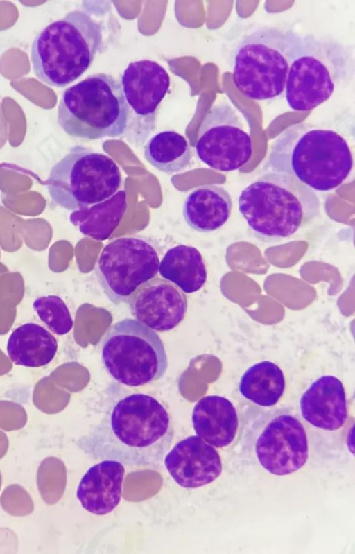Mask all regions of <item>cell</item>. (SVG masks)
<instances>
[{"label": "cell", "instance_id": "cell-1", "mask_svg": "<svg viewBox=\"0 0 355 554\" xmlns=\"http://www.w3.org/2000/svg\"><path fill=\"white\" fill-rule=\"evenodd\" d=\"M173 436L165 405L152 395L132 392L115 399L77 445L93 459L147 467L163 460Z\"/></svg>", "mask_w": 355, "mask_h": 554}, {"label": "cell", "instance_id": "cell-2", "mask_svg": "<svg viewBox=\"0 0 355 554\" xmlns=\"http://www.w3.org/2000/svg\"><path fill=\"white\" fill-rule=\"evenodd\" d=\"M354 166L345 139L337 132L300 122L276 138L266 163L272 172L295 178L318 191L341 185Z\"/></svg>", "mask_w": 355, "mask_h": 554}, {"label": "cell", "instance_id": "cell-3", "mask_svg": "<svg viewBox=\"0 0 355 554\" xmlns=\"http://www.w3.org/2000/svg\"><path fill=\"white\" fill-rule=\"evenodd\" d=\"M238 205L250 231L266 242L293 236L320 212V201L313 189L293 176L275 172L248 185Z\"/></svg>", "mask_w": 355, "mask_h": 554}, {"label": "cell", "instance_id": "cell-4", "mask_svg": "<svg viewBox=\"0 0 355 554\" xmlns=\"http://www.w3.org/2000/svg\"><path fill=\"white\" fill-rule=\"evenodd\" d=\"M102 41L101 24L86 11L71 10L48 24L33 39V71L44 84L64 87L90 67Z\"/></svg>", "mask_w": 355, "mask_h": 554}, {"label": "cell", "instance_id": "cell-5", "mask_svg": "<svg viewBox=\"0 0 355 554\" xmlns=\"http://www.w3.org/2000/svg\"><path fill=\"white\" fill-rule=\"evenodd\" d=\"M301 42L302 35L297 33L271 26L258 28L245 35L234 55L232 79L236 87L255 101L279 96Z\"/></svg>", "mask_w": 355, "mask_h": 554}, {"label": "cell", "instance_id": "cell-6", "mask_svg": "<svg viewBox=\"0 0 355 554\" xmlns=\"http://www.w3.org/2000/svg\"><path fill=\"white\" fill-rule=\"evenodd\" d=\"M352 50L327 35L306 34L291 65L285 87L288 106L309 112L327 101L354 76Z\"/></svg>", "mask_w": 355, "mask_h": 554}, {"label": "cell", "instance_id": "cell-7", "mask_svg": "<svg viewBox=\"0 0 355 554\" xmlns=\"http://www.w3.org/2000/svg\"><path fill=\"white\" fill-rule=\"evenodd\" d=\"M128 117L120 82L105 73L89 75L67 88L57 112L58 123L68 135L85 140L121 136Z\"/></svg>", "mask_w": 355, "mask_h": 554}, {"label": "cell", "instance_id": "cell-8", "mask_svg": "<svg viewBox=\"0 0 355 554\" xmlns=\"http://www.w3.org/2000/svg\"><path fill=\"white\" fill-rule=\"evenodd\" d=\"M121 183V171L112 158L76 145L51 168L46 186L54 203L76 211L111 198Z\"/></svg>", "mask_w": 355, "mask_h": 554}, {"label": "cell", "instance_id": "cell-9", "mask_svg": "<svg viewBox=\"0 0 355 554\" xmlns=\"http://www.w3.org/2000/svg\"><path fill=\"white\" fill-rule=\"evenodd\" d=\"M101 354L110 376L129 387L159 380L168 367L166 352L159 335L129 318L109 327L101 342Z\"/></svg>", "mask_w": 355, "mask_h": 554}, {"label": "cell", "instance_id": "cell-10", "mask_svg": "<svg viewBox=\"0 0 355 554\" xmlns=\"http://www.w3.org/2000/svg\"><path fill=\"white\" fill-rule=\"evenodd\" d=\"M159 259L148 240L126 236L111 241L102 250L95 267L98 282L116 304L128 303L144 283L155 277Z\"/></svg>", "mask_w": 355, "mask_h": 554}, {"label": "cell", "instance_id": "cell-11", "mask_svg": "<svg viewBox=\"0 0 355 554\" xmlns=\"http://www.w3.org/2000/svg\"><path fill=\"white\" fill-rule=\"evenodd\" d=\"M252 445L259 465L275 476L300 470L309 458V440L302 422L284 409L259 414L253 422Z\"/></svg>", "mask_w": 355, "mask_h": 554}, {"label": "cell", "instance_id": "cell-12", "mask_svg": "<svg viewBox=\"0 0 355 554\" xmlns=\"http://www.w3.org/2000/svg\"><path fill=\"white\" fill-rule=\"evenodd\" d=\"M199 159L209 168L230 172L245 165L252 143L236 110L227 102L213 105L200 126L195 145Z\"/></svg>", "mask_w": 355, "mask_h": 554}, {"label": "cell", "instance_id": "cell-13", "mask_svg": "<svg viewBox=\"0 0 355 554\" xmlns=\"http://www.w3.org/2000/svg\"><path fill=\"white\" fill-rule=\"evenodd\" d=\"M132 315L147 327L159 332L177 327L184 320L188 306L184 293L173 283L153 277L141 284L131 295Z\"/></svg>", "mask_w": 355, "mask_h": 554}, {"label": "cell", "instance_id": "cell-14", "mask_svg": "<svg viewBox=\"0 0 355 554\" xmlns=\"http://www.w3.org/2000/svg\"><path fill=\"white\" fill-rule=\"evenodd\" d=\"M164 460L171 478L184 488L208 485L222 472L218 452L198 435H190L178 442Z\"/></svg>", "mask_w": 355, "mask_h": 554}, {"label": "cell", "instance_id": "cell-15", "mask_svg": "<svg viewBox=\"0 0 355 554\" xmlns=\"http://www.w3.org/2000/svg\"><path fill=\"white\" fill-rule=\"evenodd\" d=\"M125 101L138 116L155 114L170 87L166 69L151 60H140L128 64L121 77Z\"/></svg>", "mask_w": 355, "mask_h": 554}, {"label": "cell", "instance_id": "cell-16", "mask_svg": "<svg viewBox=\"0 0 355 554\" xmlns=\"http://www.w3.org/2000/svg\"><path fill=\"white\" fill-rule=\"evenodd\" d=\"M300 408L302 418L315 428L329 431L340 429L348 415L343 383L333 375L318 378L301 396Z\"/></svg>", "mask_w": 355, "mask_h": 554}, {"label": "cell", "instance_id": "cell-17", "mask_svg": "<svg viewBox=\"0 0 355 554\" xmlns=\"http://www.w3.org/2000/svg\"><path fill=\"white\" fill-rule=\"evenodd\" d=\"M124 474V466L114 460H103L89 467L76 490L81 506L98 516L112 512L121 501Z\"/></svg>", "mask_w": 355, "mask_h": 554}, {"label": "cell", "instance_id": "cell-18", "mask_svg": "<svg viewBox=\"0 0 355 554\" xmlns=\"http://www.w3.org/2000/svg\"><path fill=\"white\" fill-rule=\"evenodd\" d=\"M191 420L197 435L217 448L231 444L239 425L234 406L219 395H207L200 399L193 408Z\"/></svg>", "mask_w": 355, "mask_h": 554}, {"label": "cell", "instance_id": "cell-19", "mask_svg": "<svg viewBox=\"0 0 355 554\" xmlns=\"http://www.w3.org/2000/svg\"><path fill=\"white\" fill-rule=\"evenodd\" d=\"M232 201L228 191L217 184H205L193 189L186 197L182 215L187 225L199 232L221 228L229 220Z\"/></svg>", "mask_w": 355, "mask_h": 554}, {"label": "cell", "instance_id": "cell-20", "mask_svg": "<svg viewBox=\"0 0 355 554\" xmlns=\"http://www.w3.org/2000/svg\"><path fill=\"white\" fill-rule=\"evenodd\" d=\"M58 348L57 339L44 327L33 322L17 327L8 339L6 351L17 365L39 367L54 358Z\"/></svg>", "mask_w": 355, "mask_h": 554}, {"label": "cell", "instance_id": "cell-21", "mask_svg": "<svg viewBox=\"0 0 355 554\" xmlns=\"http://www.w3.org/2000/svg\"><path fill=\"white\" fill-rule=\"evenodd\" d=\"M158 271L164 279L186 293L199 291L207 278L200 252L193 246L184 244L171 248L166 252L159 261Z\"/></svg>", "mask_w": 355, "mask_h": 554}, {"label": "cell", "instance_id": "cell-22", "mask_svg": "<svg viewBox=\"0 0 355 554\" xmlns=\"http://www.w3.org/2000/svg\"><path fill=\"white\" fill-rule=\"evenodd\" d=\"M126 193L121 190L107 200L70 214L71 223L85 236L95 240L108 239L121 222L127 208Z\"/></svg>", "mask_w": 355, "mask_h": 554}, {"label": "cell", "instance_id": "cell-23", "mask_svg": "<svg viewBox=\"0 0 355 554\" xmlns=\"http://www.w3.org/2000/svg\"><path fill=\"white\" fill-rule=\"evenodd\" d=\"M286 387L284 374L274 362L262 361L248 367L242 374L239 389L248 401L262 407L275 405Z\"/></svg>", "mask_w": 355, "mask_h": 554}, {"label": "cell", "instance_id": "cell-24", "mask_svg": "<svg viewBox=\"0 0 355 554\" xmlns=\"http://www.w3.org/2000/svg\"><path fill=\"white\" fill-rule=\"evenodd\" d=\"M145 159L167 174L182 172L189 167L192 153L187 139L174 130L161 131L144 146Z\"/></svg>", "mask_w": 355, "mask_h": 554}, {"label": "cell", "instance_id": "cell-25", "mask_svg": "<svg viewBox=\"0 0 355 554\" xmlns=\"http://www.w3.org/2000/svg\"><path fill=\"white\" fill-rule=\"evenodd\" d=\"M32 307L39 319L54 334L64 335L73 326L71 313L63 300L55 295L36 298Z\"/></svg>", "mask_w": 355, "mask_h": 554}, {"label": "cell", "instance_id": "cell-26", "mask_svg": "<svg viewBox=\"0 0 355 554\" xmlns=\"http://www.w3.org/2000/svg\"><path fill=\"white\" fill-rule=\"evenodd\" d=\"M8 136H9L8 123L4 115L3 107L0 101V150L8 142Z\"/></svg>", "mask_w": 355, "mask_h": 554}]
</instances>
